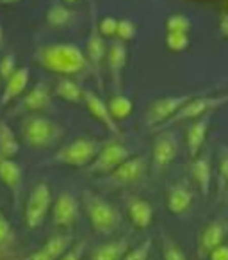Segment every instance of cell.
Here are the masks:
<instances>
[{
	"mask_svg": "<svg viewBox=\"0 0 228 260\" xmlns=\"http://www.w3.org/2000/svg\"><path fill=\"white\" fill-rule=\"evenodd\" d=\"M36 59L43 68L59 75H77L87 66L84 52L73 43H52L41 47Z\"/></svg>",
	"mask_w": 228,
	"mask_h": 260,
	"instance_id": "6da1fadb",
	"label": "cell"
},
{
	"mask_svg": "<svg viewBox=\"0 0 228 260\" xmlns=\"http://www.w3.org/2000/svg\"><path fill=\"white\" fill-rule=\"evenodd\" d=\"M84 205H86L87 217L91 221V226L98 234L109 235L116 232L121 224V214L118 209L107 203L104 198H100L94 192H84Z\"/></svg>",
	"mask_w": 228,
	"mask_h": 260,
	"instance_id": "7a4b0ae2",
	"label": "cell"
},
{
	"mask_svg": "<svg viewBox=\"0 0 228 260\" xmlns=\"http://www.w3.org/2000/svg\"><path fill=\"white\" fill-rule=\"evenodd\" d=\"M22 138L30 148H48L62 138V128L45 116H29L22 121Z\"/></svg>",
	"mask_w": 228,
	"mask_h": 260,
	"instance_id": "3957f363",
	"label": "cell"
},
{
	"mask_svg": "<svg viewBox=\"0 0 228 260\" xmlns=\"http://www.w3.org/2000/svg\"><path fill=\"white\" fill-rule=\"evenodd\" d=\"M102 145L94 139H75L70 145L62 146L54 155L55 164H64V166L75 168H87L98 155Z\"/></svg>",
	"mask_w": 228,
	"mask_h": 260,
	"instance_id": "277c9868",
	"label": "cell"
},
{
	"mask_svg": "<svg viewBox=\"0 0 228 260\" xmlns=\"http://www.w3.org/2000/svg\"><path fill=\"white\" fill-rule=\"evenodd\" d=\"M52 207V192L47 184H38L30 191L25 205V223L30 230H36L47 219V214Z\"/></svg>",
	"mask_w": 228,
	"mask_h": 260,
	"instance_id": "5b68a950",
	"label": "cell"
},
{
	"mask_svg": "<svg viewBox=\"0 0 228 260\" xmlns=\"http://www.w3.org/2000/svg\"><path fill=\"white\" fill-rule=\"evenodd\" d=\"M127 159H131V150L125 145L116 141H111L104 145L94 157L93 162L87 166V171L91 175H100V173H112L120 164H123Z\"/></svg>",
	"mask_w": 228,
	"mask_h": 260,
	"instance_id": "8992f818",
	"label": "cell"
},
{
	"mask_svg": "<svg viewBox=\"0 0 228 260\" xmlns=\"http://www.w3.org/2000/svg\"><path fill=\"white\" fill-rule=\"evenodd\" d=\"M228 104V94H221V96H194L177 112L171 119H168L164 125H173V123L184 121V119H196L202 116L209 114L210 111L221 107V105Z\"/></svg>",
	"mask_w": 228,
	"mask_h": 260,
	"instance_id": "52a82bcc",
	"label": "cell"
},
{
	"mask_svg": "<svg viewBox=\"0 0 228 260\" xmlns=\"http://www.w3.org/2000/svg\"><path fill=\"white\" fill-rule=\"evenodd\" d=\"M191 98H194V94H175V96H164L159 98L152 104V107L148 109L146 114V121L148 125L157 126L166 123L168 119H171Z\"/></svg>",
	"mask_w": 228,
	"mask_h": 260,
	"instance_id": "ba28073f",
	"label": "cell"
},
{
	"mask_svg": "<svg viewBox=\"0 0 228 260\" xmlns=\"http://www.w3.org/2000/svg\"><path fill=\"white\" fill-rule=\"evenodd\" d=\"M79 219V202L72 192H61L52 205V221L57 226H72Z\"/></svg>",
	"mask_w": 228,
	"mask_h": 260,
	"instance_id": "9c48e42d",
	"label": "cell"
},
{
	"mask_svg": "<svg viewBox=\"0 0 228 260\" xmlns=\"http://www.w3.org/2000/svg\"><path fill=\"white\" fill-rule=\"evenodd\" d=\"M146 171H148V160L145 157H131L123 164L116 168L111 173V182L112 184L120 185H128L139 182L141 178H145Z\"/></svg>",
	"mask_w": 228,
	"mask_h": 260,
	"instance_id": "30bf717a",
	"label": "cell"
},
{
	"mask_svg": "<svg viewBox=\"0 0 228 260\" xmlns=\"http://www.w3.org/2000/svg\"><path fill=\"white\" fill-rule=\"evenodd\" d=\"M86 54H87V61L93 64L94 72L98 73L102 68L104 59L107 57V47H105V40H104V36H102L100 29H98L94 9H91V30H89V36H87Z\"/></svg>",
	"mask_w": 228,
	"mask_h": 260,
	"instance_id": "8fae6325",
	"label": "cell"
},
{
	"mask_svg": "<svg viewBox=\"0 0 228 260\" xmlns=\"http://www.w3.org/2000/svg\"><path fill=\"white\" fill-rule=\"evenodd\" d=\"M178 153V139L171 132H164L153 143V166L157 170H164L175 160Z\"/></svg>",
	"mask_w": 228,
	"mask_h": 260,
	"instance_id": "7c38bea8",
	"label": "cell"
},
{
	"mask_svg": "<svg viewBox=\"0 0 228 260\" xmlns=\"http://www.w3.org/2000/svg\"><path fill=\"white\" fill-rule=\"evenodd\" d=\"M228 234V223L224 219H216L205 226L198 239V255L209 256V253L219 244H223Z\"/></svg>",
	"mask_w": 228,
	"mask_h": 260,
	"instance_id": "4fadbf2b",
	"label": "cell"
},
{
	"mask_svg": "<svg viewBox=\"0 0 228 260\" xmlns=\"http://www.w3.org/2000/svg\"><path fill=\"white\" fill-rule=\"evenodd\" d=\"M84 102H86L89 112L102 123V125L107 126L109 132H112L114 136H121L120 126H118V121L114 119V116L109 111V104H105L96 93L93 91H84Z\"/></svg>",
	"mask_w": 228,
	"mask_h": 260,
	"instance_id": "5bb4252c",
	"label": "cell"
},
{
	"mask_svg": "<svg viewBox=\"0 0 228 260\" xmlns=\"http://www.w3.org/2000/svg\"><path fill=\"white\" fill-rule=\"evenodd\" d=\"M105 59H107L112 84H114L116 89H121V75H123L125 64H127V47H125V41H112L107 48V57Z\"/></svg>",
	"mask_w": 228,
	"mask_h": 260,
	"instance_id": "9a60e30c",
	"label": "cell"
},
{
	"mask_svg": "<svg viewBox=\"0 0 228 260\" xmlns=\"http://www.w3.org/2000/svg\"><path fill=\"white\" fill-rule=\"evenodd\" d=\"M0 180L4 182V185L13 192L15 198H18L23 184L22 168L11 157H6L2 153H0Z\"/></svg>",
	"mask_w": 228,
	"mask_h": 260,
	"instance_id": "2e32d148",
	"label": "cell"
},
{
	"mask_svg": "<svg viewBox=\"0 0 228 260\" xmlns=\"http://www.w3.org/2000/svg\"><path fill=\"white\" fill-rule=\"evenodd\" d=\"M30 79V72L29 68L22 66L18 68L8 80H6V87L2 91V96H0V107H6L8 104H11L15 98H18L20 94L25 91L27 84H29Z\"/></svg>",
	"mask_w": 228,
	"mask_h": 260,
	"instance_id": "e0dca14e",
	"label": "cell"
},
{
	"mask_svg": "<svg viewBox=\"0 0 228 260\" xmlns=\"http://www.w3.org/2000/svg\"><path fill=\"white\" fill-rule=\"evenodd\" d=\"M72 241V235H55L45 242L43 248L34 251L29 260H59L70 249Z\"/></svg>",
	"mask_w": 228,
	"mask_h": 260,
	"instance_id": "ac0fdd59",
	"label": "cell"
},
{
	"mask_svg": "<svg viewBox=\"0 0 228 260\" xmlns=\"http://www.w3.org/2000/svg\"><path fill=\"white\" fill-rule=\"evenodd\" d=\"M210 118L209 114L202 116V118H196L194 123H191V126L187 128V150L189 155L196 157L202 150L203 143L207 139V132H209Z\"/></svg>",
	"mask_w": 228,
	"mask_h": 260,
	"instance_id": "d6986e66",
	"label": "cell"
},
{
	"mask_svg": "<svg viewBox=\"0 0 228 260\" xmlns=\"http://www.w3.org/2000/svg\"><path fill=\"white\" fill-rule=\"evenodd\" d=\"M168 209L170 212L177 214V216H182L189 210L192 203V191L184 184H175L173 187L168 191Z\"/></svg>",
	"mask_w": 228,
	"mask_h": 260,
	"instance_id": "ffe728a7",
	"label": "cell"
},
{
	"mask_svg": "<svg viewBox=\"0 0 228 260\" xmlns=\"http://www.w3.org/2000/svg\"><path fill=\"white\" fill-rule=\"evenodd\" d=\"M128 216H131L132 223L138 228H148L153 221V209L146 200L143 198H131L127 203Z\"/></svg>",
	"mask_w": 228,
	"mask_h": 260,
	"instance_id": "44dd1931",
	"label": "cell"
},
{
	"mask_svg": "<svg viewBox=\"0 0 228 260\" xmlns=\"http://www.w3.org/2000/svg\"><path fill=\"white\" fill-rule=\"evenodd\" d=\"M192 177H194V182L198 184L202 194L209 196L210 184H212V166H210V159L207 155L194 159V162H192Z\"/></svg>",
	"mask_w": 228,
	"mask_h": 260,
	"instance_id": "7402d4cb",
	"label": "cell"
},
{
	"mask_svg": "<svg viewBox=\"0 0 228 260\" xmlns=\"http://www.w3.org/2000/svg\"><path fill=\"white\" fill-rule=\"evenodd\" d=\"M50 104V89L45 82H40L23 96L22 107L27 111H40Z\"/></svg>",
	"mask_w": 228,
	"mask_h": 260,
	"instance_id": "603a6c76",
	"label": "cell"
},
{
	"mask_svg": "<svg viewBox=\"0 0 228 260\" xmlns=\"http://www.w3.org/2000/svg\"><path fill=\"white\" fill-rule=\"evenodd\" d=\"M128 239H120V241L107 242L94 249L91 260H123V256L128 251Z\"/></svg>",
	"mask_w": 228,
	"mask_h": 260,
	"instance_id": "cb8c5ba5",
	"label": "cell"
},
{
	"mask_svg": "<svg viewBox=\"0 0 228 260\" xmlns=\"http://www.w3.org/2000/svg\"><path fill=\"white\" fill-rule=\"evenodd\" d=\"M57 96H61L62 100L70 102V104H82L84 102V89L77 82H73L72 79H61L55 87Z\"/></svg>",
	"mask_w": 228,
	"mask_h": 260,
	"instance_id": "d4e9b609",
	"label": "cell"
},
{
	"mask_svg": "<svg viewBox=\"0 0 228 260\" xmlns=\"http://www.w3.org/2000/svg\"><path fill=\"white\" fill-rule=\"evenodd\" d=\"M20 150L18 139L15 138V132L6 121H0V153L6 157H15Z\"/></svg>",
	"mask_w": 228,
	"mask_h": 260,
	"instance_id": "484cf974",
	"label": "cell"
},
{
	"mask_svg": "<svg viewBox=\"0 0 228 260\" xmlns=\"http://www.w3.org/2000/svg\"><path fill=\"white\" fill-rule=\"evenodd\" d=\"M109 111H111V114L114 116V119L118 121V119H125L132 114L134 104H132V100L128 96L118 93L109 100Z\"/></svg>",
	"mask_w": 228,
	"mask_h": 260,
	"instance_id": "4316f807",
	"label": "cell"
},
{
	"mask_svg": "<svg viewBox=\"0 0 228 260\" xmlns=\"http://www.w3.org/2000/svg\"><path fill=\"white\" fill-rule=\"evenodd\" d=\"M72 18H73V13L62 4H54L47 11V22L50 23L52 27L68 25V23L72 22Z\"/></svg>",
	"mask_w": 228,
	"mask_h": 260,
	"instance_id": "83f0119b",
	"label": "cell"
},
{
	"mask_svg": "<svg viewBox=\"0 0 228 260\" xmlns=\"http://www.w3.org/2000/svg\"><path fill=\"white\" fill-rule=\"evenodd\" d=\"M162 256L164 260H187L180 246L166 235H162Z\"/></svg>",
	"mask_w": 228,
	"mask_h": 260,
	"instance_id": "f1b7e54d",
	"label": "cell"
},
{
	"mask_svg": "<svg viewBox=\"0 0 228 260\" xmlns=\"http://www.w3.org/2000/svg\"><path fill=\"white\" fill-rule=\"evenodd\" d=\"M166 30L168 32H185L191 30V20L184 15H171L166 20Z\"/></svg>",
	"mask_w": 228,
	"mask_h": 260,
	"instance_id": "f546056e",
	"label": "cell"
},
{
	"mask_svg": "<svg viewBox=\"0 0 228 260\" xmlns=\"http://www.w3.org/2000/svg\"><path fill=\"white\" fill-rule=\"evenodd\" d=\"M166 47L171 52H184L189 47V34L185 32H168Z\"/></svg>",
	"mask_w": 228,
	"mask_h": 260,
	"instance_id": "4dcf8cb0",
	"label": "cell"
},
{
	"mask_svg": "<svg viewBox=\"0 0 228 260\" xmlns=\"http://www.w3.org/2000/svg\"><path fill=\"white\" fill-rule=\"evenodd\" d=\"M150 249H152V239H146L143 244L128 249L127 255L123 256V260H148Z\"/></svg>",
	"mask_w": 228,
	"mask_h": 260,
	"instance_id": "1f68e13d",
	"label": "cell"
},
{
	"mask_svg": "<svg viewBox=\"0 0 228 260\" xmlns=\"http://www.w3.org/2000/svg\"><path fill=\"white\" fill-rule=\"evenodd\" d=\"M16 55L15 54H6L0 59V79L8 80L13 73L16 72Z\"/></svg>",
	"mask_w": 228,
	"mask_h": 260,
	"instance_id": "d6a6232c",
	"label": "cell"
},
{
	"mask_svg": "<svg viewBox=\"0 0 228 260\" xmlns=\"http://www.w3.org/2000/svg\"><path fill=\"white\" fill-rule=\"evenodd\" d=\"M118 22H120V20H116L114 16H105V18H102V22L98 23V29H100L102 36L104 38H114L116 36Z\"/></svg>",
	"mask_w": 228,
	"mask_h": 260,
	"instance_id": "836d02e7",
	"label": "cell"
},
{
	"mask_svg": "<svg viewBox=\"0 0 228 260\" xmlns=\"http://www.w3.org/2000/svg\"><path fill=\"white\" fill-rule=\"evenodd\" d=\"M118 40L121 41H131L136 36V25L131 20H120L118 22V32H116Z\"/></svg>",
	"mask_w": 228,
	"mask_h": 260,
	"instance_id": "e575fe53",
	"label": "cell"
},
{
	"mask_svg": "<svg viewBox=\"0 0 228 260\" xmlns=\"http://www.w3.org/2000/svg\"><path fill=\"white\" fill-rule=\"evenodd\" d=\"M13 239V230L9 224L8 217L4 216V212L0 210V246H8Z\"/></svg>",
	"mask_w": 228,
	"mask_h": 260,
	"instance_id": "d590c367",
	"label": "cell"
},
{
	"mask_svg": "<svg viewBox=\"0 0 228 260\" xmlns=\"http://www.w3.org/2000/svg\"><path fill=\"white\" fill-rule=\"evenodd\" d=\"M84 251H86V241H79L75 246H72V248H70L59 260H82Z\"/></svg>",
	"mask_w": 228,
	"mask_h": 260,
	"instance_id": "8d00e7d4",
	"label": "cell"
},
{
	"mask_svg": "<svg viewBox=\"0 0 228 260\" xmlns=\"http://www.w3.org/2000/svg\"><path fill=\"white\" fill-rule=\"evenodd\" d=\"M219 184L221 187L228 184V148L223 150V155H221L219 160Z\"/></svg>",
	"mask_w": 228,
	"mask_h": 260,
	"instance_id": "74e56055",
	"label": "cell"
},
{
	"mask_svg": "<svg viewBox=\"0 0 228 260\" xmlns=\"http://www.w3.org/2000/svg\"><path fill=\"white\" fill-rule=\"evenodd\" d=\"M210 260H228V244H219L209 253Z\"/></svg>",
	"mask_w": 228,
	"mask_h": 260,
	"instance_id": "f35d334b",
	"label": "cell"
},
{
	"mask_svg": "<svg viewBox=\"0 0 228 260\" xmlns=\"http://www.w3.org/2000/svg\"><path fill=\"white\" fill-rule=\"evenodd\" d=\"M219 30L223 32V36L228 38V13H221L219 18Z\"/></svg>",
	"mask_w": 228,
	"mask_h": 260,
	"instance_id": "ab89813d",
	"label": "cell"
},
{
	"mask_svg": "<svg viewBox=\"0 0 228 260\" xmlns=\"http://www.w3.org/2000/svg\"><path fill=\"white\" fill-rule=\"evenodd\" d=\"M22 0H0V4L2 6H11V4H18Z\"/></svg>",
	"mask_w": 228,
	"mask_h": 260,
	"instance_id": "60d3db41",
	"label": "cell"
},
{
	"mask_svg": "<svg viewBox=\"0 0 228 260\" xmlns=\"http://www.w3.org/2000/svg\"><path fill=\"white\" fill-rule=\"evenodd\" d=\"M2 43H4V29L0 25V47H2Z\"/></svg>",
	"mask_w": 228,
	"mask_h": 260,
	"instance_id": "b9f144b4",
	"label": "cell"
},
{
	"mask_svg": "<svg viewBox=\"0 0 228 260\" xmlns=\"http://www.w3.org/2000/svg\"><path fill=\"white\" fill-rule=\"evenodd\" d=\"M64 2H68V4H75V2H79V0H64Z\"/></svg>",
	"mask_w": 228,
	"mask_h": 260,
	"instance_id": "7bdbcfd3",
	"label": "cell"
}]
</instances>
